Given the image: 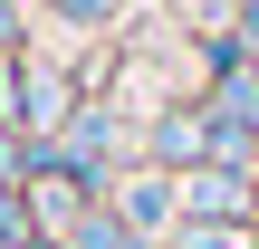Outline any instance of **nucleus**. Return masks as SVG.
Masks as SVG:
<instances>
[{
	"mask_svg": "<svg viewBox=\"0 0 259 249\" xmlns=\"http://www.w3.org/2000/svg\"><path fill=\"white\" fill-rule=\"evenodd\" d=\"M115 221H125L135 240H144V230H163V221H173V182H163V173H135V182H125V202H115Z\"/></svg>",
	"mask_w": 259,
	"mask_h": 249,
	"instance_id": "f257e3e1",
	"label": "nucleus"
},
{
	"mask_svg": "<svg viewBox=\"0 0 259 249\" xmlns=\"http://www.w3.org/2000/svg\"><path fill=\"white\" fill-rule=\"evenodd\" d=\"M250 211V173H202L192 182V221H240Z\"/></svg>",
	"mask_w": 259,
	"mask_h": 249,
	"instance_id": "f03ea898",
	"label": "nucleus"
},
{
	"mask_svg": "<svg viewBox=\"0 0 259 249\" xmlns=\"http://www.w3.org/2000/svg\"><path fill=\"white\" fill-rule=\"evenodd\" d=\"M192 154H211L202 115H163V163H192Z\"/></svg>",
	"mask_w": 259,
	"mask_h": 249,
	"instance_id": "7ed1b4c3",
	"label": "nucleus"
},
{
	"mask_svg": "<svg viewBox=\"0 0 259 249\" xmlns=\"http://www.w3.org/2000/svg\"><path fill=\"white\" fill-rule=\"evenodd\" d=\"M173 249H250V230H240V221H192Z\"/></svg>",
	"mask_w": 259,
	"mask_h": 249,
	"instance_id": "20e7f679",
	"label": "nucleus"
},
{
	"mask_svg": "<svg viewBox=\"0 0 259 249\" xmlns=\"http://www.w3.org/2000/svg\"><path fill=\"white\" fill-rule=\"evenodd\" d=\"M125 0H58V19H115Z\"/></svg>",
	"mask_w": 259,
	"mask_h": 249,
	"instance_id": "39448f33",
	"label": "nucleus"
}]
</instances>
